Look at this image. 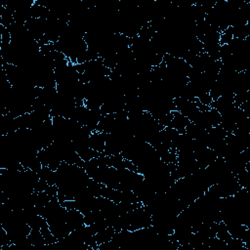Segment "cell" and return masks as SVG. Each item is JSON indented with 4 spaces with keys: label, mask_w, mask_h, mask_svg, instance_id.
I'll list each match as a JSON object with an SVG mask.
<instances>
[{
    "label": "cell",
    "mask_w": 250,
    "mask_h": 250,
    "mask_svg": "<svg viewBox=\"0 0 250 250\" xmlns=\"http://www.w3.org/2000/svg\"><path fill=\"white\" fill-rule=\"evenodd\" d=\"M65 223H66L68 229H70V231H72V230L82 227L83 225H85L84 214L81 211H79L78 209L67 210Z\"/></svg>",
    "instance_id": "6da1fadb"
},
{
    "label": "cell",
    "mask_w": 250,
    "mask_h": 250,
    "mask_svg": "<svg viewBox=\"0 0 250 250\" xmlns=\"http://www.w3.org/2000/svg\"><path fill=\"white\" fill-rule=\"evenodd\" d=\"M172 112V121L170 127L174 128L177 130L180 134H185L186 133V127L189 124V119L183 115L181 112L178 110H173Z\"/></svg>",
    "instance_id": "7a4b0ae2"
},
{
    "label": "cell",
    "mask_w": 250,
    "mask_h": 250,
    "mask_svg": "<svg viewBox=\"0 0 250 250\" xmlns=\"http://www.w3.org/2000/svg\"><path fill=\"white\" fill-rule=\"evenodd\" d=\"M27 241L32 245V246H42V245H46L45 243V238L43 236V234L41 233L40 229H31L29 234L26 237Z\"/></svg>",
    "instance_id": "3957f363"
}]
</instances>
